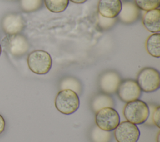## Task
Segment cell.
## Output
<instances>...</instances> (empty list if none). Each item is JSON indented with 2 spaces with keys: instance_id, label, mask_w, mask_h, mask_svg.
<instances>
[{
  "instance_id": "obj_11",
  "label": "cell",
  "mask_w": 160,
  "mask_h": 142,
  "mask_svg": "<svg viewBox=\"0 0 160 142\" xmlns=\"http://www.w3.org/2000/svg\"><path fill=\"white\" fill-rule=\"evenodd\" d=\"M139 15L140 10L134 2L124 1L122 2L121 9L117 18L124 24H131L138 19Z\"/></svg>"
},
{
  "instance_id": "obj_26",
  "label": "cell",
  "mask_w": 160,
  "mask_h": 142,
  "mask_svg": "<svg viewBox=\"0 0 160 142\" xmlns=\"http://www.w3.org/2000/svg\"><path fill=\"white\" fill-rule=\"evenodd\" d=\"M8 1H14V0H8Z\"/></svg>"
},
{
  "instance_id": "obj_7",
  "label": "cell",
  "mask_w": 160,
  "mask_h": 142,
  "mask_svg": "<svg viewBox=\"0 0 160 142\" xmlns=\"http://www.w3.org/2000/svg\"><path fill=\"white\" fill-rule=\"evenodd\" d=\"M4 39V43L8 50L14 57L23 56L29 49V43L27 38L22 34L9 36Z\"/></svg>"
},
{
  "instance_id": "obj_21",
  "label": "cell",
  "mask_w": 160,
  "mask_h": 142,
  "mask_svg": "<svg viewBox=\"0 0 160 142\" xmlns=\"http://www.w3.org/2000/svg\"><path fill=\"white\" fill-rule=\"evenodd\" d=\"M96 24L98 27L101 30H108L115 25L118 21V18H108L101 16L98 12L96 15Z\"/></svg>"
},
{
  "instance_id": "obj_10",
  "label": "cell",
  "mask_w": 160,
  "mask_h": 142,
  "mask_svg": "<svg viewBox=\"0 0 160 142\" xmlns=\"http://www.w3.org/2000/svg\"><path fill=\"white\" fill-rule=\"evenodd\" d=\"M121 82V76L117 72L107 70L100 75L98 84L102 93L109 95L117 92Z\"/></svg>"
},
{
  "instance_id": "obj_12",
  "label": "cell",
  "mask_w": 160,
  "mask_h": 142,
  "mask_svg": "<svg viewBox=\"0 0 160 142\" xmlns=\"http://www.w3.org/2000/svg\"><path fill=\"white\" fill-rule=\"evenodd\" d=\"M122 7L121 0H99L98 5V13L108 18L116 17Z\"/></svg>"
},
{
  "instance_id": "obj_15",
  "label": "cell",
  "mask_w": 160,
  "mask_h": 142,
  "mask_svg": "<svg viewBox=\"0 0 160 142\" xmlns=\"http://www.w3.org/2000/svg\"><path fill=\"white\" fill-rule=\"evenodd\" d=\"M146 49L151 56L159 58L160 57V34L153 33L148 37L146 41Z\"/></svg>"
},
{
  "instance_id": "obj_4",
  "label": "cell",
  "mask_w": 160,
  "mask_h": 142,
  "mask_svg": "<svg viewBox=\"0 0 160 142\" xmlns=\"http://www.w3.org/2000/svg\"><path fill=\"white\" fill-rule=\"evenodd\" d=\"M137 82L143 92H153L160 87L159 72L154 68H143L138 75Z\"/></svg>"
},
{
  "instance_id": "obj_14",
  "label": "cell",
  "mask_w": 160,
  "mask_h": 142,
  "mask_svg": "<svg viewBox=\"0 0 160 142\" xmlns=\"http://www.w3.org/2000/svg\"><path fill=\"white\" fill-rule=\"evenodd\" d=\"M114 106V101L112 97L102 92L96 94L91 101V108L94 113L104 108H113Z\"/></svg>"
},
{
  "instance_id": "obj_17",
  "label": "cell",
  "mask_w": 160,
  "mask_h": 142,
  "mask_svg": "<svg viewBox=\"0 0 160 142\" xmlns=\"http://www.w3.org/2000/svg\"><path fill=\"white\" fill-rule=\"evenodd\" d=\"M59 89L71 90L78 95H81L82 90V86L81 82L74 77H66L59 83Z\"/></svg>"
},
{
  "instance_id": "obj_8",
  "label": "cell",
  "mask_w": 160,
  "mask_h": 142,
  "mask_svg": "<svg viewBox=\"0 0 160 142\" xmlns=\"http://www.w3.org/2000/svg\"><path fill=\"white\" fill-rule=\"evenodd\" d=\"M1 28L8 35L20 34L25 27L23 17L19 13L11 12L6 14L1 20Z\"/></svg>"
},
{
  "instance_id": "obj_2",
  "label": "cell",
  "mask_w": 160,
  "mask_h": 142,
  "mask_svg": "<svg viewBox=\"0 0 160 142\" xmlns=\"http://www.w3.org/2000/svg\"><path fill=\"white\" fill-rule=\"evenodd\" d=\"M28 65L29 69L38 75L48 73L52 67V58L50 54L42 50H36L28 56Z\"/></svg>"
},
{
  "instance_id": "obj_23",
  "label": "cell",
  "mask_w": 160,
  "mask_h": 142,
  "mask_svg": "<svg viewBox=\"0 0 160 142\" xmlns=\"http://www.w3.org/2000/svg\"><path fill=\"white\" fill-rule=\"evenodd\" d=\"M5 128V121L2 115H0V134L2 133Z\"/></svg>"
},
{
  "instance_id": "obj_25",
  "label": "cell",
  "mask_w": 160,
  "mask_h": 142,
  "mask_svg": "<svg viewBox=\"0 0 160 142\" xmlns=\"http://www.w3.org/2000/svg\"><path fill=\"white\" fill-rule=\"evenodd\" d=\"M1 46L0 45V55H1Z\"/></svg>"
},
{
  "instance_id": "obj_6",
  "label": "cell",
  "mask_w": 160,
  "mask_h": 142,
  "mask_svg": "<svg viewBox=\"0 0 160 142\" xmlns=\"http://www.w3.org/2000/svg\"><path fill=\"white\" fill-rule=\"evenodd\" d=\"M114 135L117 142H137L140 136V131L136 125L124 121L114 129Z\"/></svg>"
},
{
  "instance_id": "obj_1",
  "label": "cell",
  "mask_w": 160,
  "mask_h": 142,
  "mask_svg": "<svg viewBox=\"0 0 160 142\" xmlns=\"http://www.w3.org/2000/svg\"><path fill=\"white\" fill-rule=\"evenodd\" d=\"M123 114L127 121L135 125H141L147 120L149 114V107L144 102L138 99L126 104Z\"/></svg>"
},
{
  "instance_id": "obj_20",
  "label": "cell",
  "mask_w": 160,
  "mask_h": 142,
  "mask_svg": "<svg viewBox=\"0 0 160 142\" xmlns=\"http://www.w3.org/2000/svg\"><path fill=\"white\" fill-rule=\"evenodd\" d=\"M21 9L26 12H34L40 9L42 5V0H19Z\"/></svg>"
},
{
  "instance_id": "obj_9",
  "label": "cell",
  "mask_w": 160,
  "mask_h": 142,
  "mask_svg": "<svg viewBox=\"0 0 160 142\" xmlns=\"http://www.w3.org/2000/svg\"><path fill=\"white\" fill-rule=\"evenodd\" d=\"M141 91L136 80L126 79L121 81L116 92L122 102L128 103L138 100L141 95Z\"/></svg>"
},
{
  "instance_id": "obj_19",
  "label": "cell",
  "mask_w": 160,
  "mask_h": 142,
  "mask_svg": "<svg viewBox=\"0 0 160 142\" xmlns=\"http://www.w3.org/2000/svg\"><path fill=\"white\" fill-rule=\"evenodd\" d=\"M145 124L148 126H156L160 128V107H155L154 105L150 106L149 114Z\"/></svg>"
},
{
  "instance_id": "obj_22",
  "label": "cell",
  "mask_w": 160,
  "mask_h": 142,
  "mask_svg": "<svg viewBox=\"0 0 160 142\" xmlns=\"http://www.w3.org/2000/svg\"><path fill=\"white\" fill-rule=\"evenodd\" d=\"M134 3L139 9L148 11L159 8L160 0H134Z\"/></svg>"
},
{
  "instance_id": "obj_24",
  "label": "cell",
  "mask_w": 160,
  "mask_h": 142,
  "mask_svg": "<svg viewBox=\"0 0 160 142\" xmlns=\"http://www.w3.org/2000/svg\"><path fill=\"white\" fill-rule=\"evenodd\" d=\"M70 1L75 4H82L85 2L87 0H70Z\"/></svg>"
},
{
  "instance_id": "obj_13",
  "label": "cell",
  "mask_w": 160,
  "mask_h": 142,
  "mask_svg": "<svg viewBox=\"0 0 160 142\" xmlns=\"http://www.w3.org/2000/svg\"><path fill=\"white\" fill-rule=\"evenodd\" d=\"M142 24L148 31L159 33L160 31V9L158 8L146 11L142 17Z\"/></svg>"
},
{
  "instance_id": "obj_18",
  "label": "cell",
  "mask_w": 160,
  "mask_h": 142,
  "mask_svg": "<svg viewBox=\"0 0 160 142\" xmlns=\"http://www.w3.org/2000/svg\"><path fill=\"white\" fill-rule=\"evenodd\" d=\"M69 0H44L46 8L54 13L62 12L67 8Z\"/></svg>"
},
{
  "instance_id": "obj_3",
  "label": "cell",
  "mask_w": 160,
  "mask_h": 142,
  "mask_svg": "<svg viewBox=\"0 0 160 142\" xmlns=\"http://www.w3.org/2000/svg\"><path fill=\"white\" fill-rule=\"evenodd\" d=\"M55 107L62 114L74 113L79 107L80 100L78 95L71 90H62L55 98Z\"/></svg>"
},
{
  "instance_id": "obj_16",
  "label": "cell",
  "mask_w": 160,
  "mask_h": 142,
  "mask_svg": "<svg viewBox=\"0 0 160 142\" xmlns=\"http://www.w3.org/2000/svg\"><path fill=\"white\" fill-rule=\"evenodd\" d=\"M89 137L91 142H111L112 134L111 131L103 130L95 125L91 128Z\"/></svg>"
},
{
  "instance_id": "obj_5",
  "label": "cell",
  "mask_w": 160,
  "mask_h": 142,
  "mask_svg": "<svg viewBox=\"0 0 160 142\" xmlns=\"http://www.w3.org/2000/svg\"><path fill=\"white\" fill-rule=\"evenodd\" d=\"M96 125L101 129L111 131L120 123V117L118 111L113 108H104L96 113Z\"/></svg>"
}]
</instances>
